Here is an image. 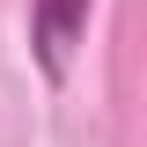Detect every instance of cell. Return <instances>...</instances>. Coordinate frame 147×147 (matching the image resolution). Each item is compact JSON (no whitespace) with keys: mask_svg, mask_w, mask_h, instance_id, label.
I'll list each match as a JSON object with an SVG mask.
<instances>
[{"mask_svg":"<svg viewBox=\"0 0 147 147\" xmlns=\"http://www.w3.org/2000/svg\"><path fill=\"white\" fill-rule=\"evenodd\" d=\"M81 22H88V0H37L30 7V44H37V59H44L52 81H66L74 44H81Z\"/></svg>","mask_w":147,"mask_h":147,"instance_id":"cell-1","label":"cell"}]
</instances>
